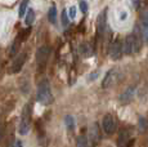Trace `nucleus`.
<instances>
[{
    "label": "nucleus",
    "instance_id": "nucleus-1",
    "mask_svg": "<svg viewBox=\"0 0 148 147\" xmlns=\"http://www.w3.org/2000/svg\"><path fill=\"white\" fill-rule=\"evenodd\" d=\"M36 101L41 104H50L53 102V93L48 79H42L36 90Z\"/></svg>",
    "mask_w": 148,
    "mask_h": 147
},
{
    "label": "nucleus",
    "instance_id": "nucleus-2",
    "mask_svg": "<svg viewBox=\"0 0 148 147\" xmlns=\"http://www.w3.org/2000/svg\"><path fill=\"white\" fill-rule=\"evenodd\" d=\"M142 48V39L140 35L138 34V31H134V32L129 34L125 39V45H124V52L126 54H136L139 53Z\"/></svg>",
    "mask_w": 148,
    "mask_h": 147
},
{
    "label": "nucleus",
    "instance_id": "nucleus-3",
    "mask_svg": "<svg viewBox=\"0 0 148 147\" xmlns=\"http://www.w3.org/2000/svg\"><path fill=\"white\" fill-rule=\"evenodd\" d=\"M31 117H32V106H31V103H27L23 107V111H22L21 124H19V134L25 135L28 133L31 125Z\"/></svg>",
    "mask_w": 148,
    "mask_h": 147
},
{
    "label": "nucleus",
    "instance_id": "nucleus-4",
    "mask_svg": "<svg viewBox=\"0 0 148 147\" xmlns=\"http://www.w3.org/2000/svg\"><path fill=\"white\" fill-rule=\"evenodd\" d=\"M121 71L120 69H111L108 70L107 74L104 75L103 80H102V88L103 89H108V88H112L113 85H116V84L120 81L121 79Z\"/></svg>",
    "mask_w": 148,
    "mask_h": 147
},
{
    "label": "nucleus",
    "instance_id": "nucleus-5",
    "mask_svg": "<svg viewBox=\"0 0 148 147\" xmlns=\"http://www.w3.org/2000/svg\"><path fill=\"white\" fill-rule=\"evenodd\" d=\"M50 53H52V49H50V47H48V45H42V47H40L36 50V54H35L36 65H38L40 69H42V67L47 65L48 59L50 57Z\"/></svg>",
    "mask_w": 148,
    "mask_h": 147
},
{
    "label": "nucleus",
    "instance_id": "nucleus-6",
    "mask_svg": "<svg viewBox=\"0 0 148 147\" xmlns=\"http://www.w3.org/2000/svg\"><path fill=\"white\" fill-rule=\"evenodd\" d=\"M102 128L106 134H112L116 131V120L111 114H106L102 120Z\"/></svg>",
    "mask_w": 148,
    "mask_h": 147
},
{
    "label": "nucleus",
    "instance_id": "nucleus-7",
    "mask_svg": "<svg viewBox=\"0 0 148 147\" xmlns=\"http://www.w3.org/2000/svg\"><path fill=\"white\" fill-rule=\"evenodd\" d=\"M122 53H124V47L120 39H116L110 47V57L115 61L120 59L122 57Z\"/></svg>",
    "mask_w": 148,
    "mask_h": 147
},
{
    "label": "nucleus",
    "instance_id": "nucleus-8",
    "mask_svg": "<svg viewBox=\"0 0 148 147\" xmlns=\"http://www.w3.org/2000/svg\"><path fill=\"white\" fill-rule=\"evenodd\" d=\"M26 61H27V53L26 52L19 53V54L16 57V59L13 61L12 67H10V72L12 74H18L22 70L23 65L26 63Z\"/></svg>",
    "mask_w": 148,
    "mask_h": 147
},
{
    "label": "nucleus",
    "instance_id": "nucleus-9",
    "mask_svg": "<svg viewBox=\"0 0 148 147\" xmlns=\"http://www.w3.org/2000/svg\"><path fill=\"white\" fill-rule=\"evenodd\" d=\"M135 90H136V87L135 85H130L129 88L125 89L124 92H122V94L120 95V98H119L120 103H122V104L129 103L130 101L133 100V95L135 94Z\"/></svg>",
    "mask_w": 148,
    "mask_h": 147
},
{
    "label": "nucleus",
    "instance_id": "nucleus-10",
    "mask_svg": "<svg viewBox=\"0 0 148 147\" xmlns=\"http://www.w3.org/2000/svg\"><path fill=\"white\" fill-rule=\"evenodd\" d=\"M106 26H107V9H104L103 12L99 14L98 19H97V32L98 35H103L104 30H106Z\"/></svg>",
    "mask_w": 148,
    "mask_h": 147
},
{
    "label": "nucleus",
    "instance_id": "nucleus-11",
    "mask_svg": "<svg viewBox=\"0 0 148 147\" xmlns=\"http://www.w3.org/2000/svg\"><path fill=\"white\" fill-rule=\"evenodd\" d=\"M101 139V132H99L98 124L94 123L89 129V143H92L93 146H95Z\"/></svg>",
    "mask_w": 148,
    "mask_h": 147
},
{
    "label": "nucleus",
    "instance_id": "nucleus-12",
    "mask_svg": "<svg viewBox=\"0 0 148 147\" xmlns=\"http://www.w3.org/2000/svg\"><path fill=\"white\" fill-rule=\"evenodd\" d=\"M130 142V132L127 129H122L117 138V147H127Z\"/></svg>",
    "mask_w": 148,
    "mask_h": 147
},
{
    "label": "nucleus",
    "instance_id": "nucleus-13",
    "mask_svg": "<svg viewBox=\"0 0 148 147\" xmlns=\"http://www.w3.org/2000/svg\"><path fill=\"white\" fill-rule=\"evenodd\" d=\"M142 36L144 38V41L148 43V12L142 17Z\"/></svg>",
    "mask_w": 148,
    "mask_h": 147
},
{
    "label": "nucleus",
    "instance_id": "nucleus-14",
    "mask_svg": "<svg viewBox=\"0 0 148 147\" xmlns=\"http://www.w3.org/2000/svg\"><path fill=\"white\" fill-rule=\"evenodd\" d=\"M35 21V12H34L32 8H28L26 16H25V25L26 26H31Z\"/></svg>",
    "mask_w": 148,
    "mask_h": 147
},
{
    "label": "nucleus",
    "instance_id": "nucleus-15",
    "mask_svg": "<svg viewBox=\"0 0 148 147\" xmlns=\"http://www.w3.org/2000/svg\"><path fill=\"white\" fill-rule=\"evenodd\" d=\"M28 3L30 0H22L21 4H19V9H18V17L22 18V17L26 16L27 10H28Z\"/></svg>",
    "mask_w": 148,
    "mask_h": 147
},
{
    "label": "nucleus",
    "instance_id": "nucleus-16",
    "mask_svg": "<svg viewBox=\"0 0 148 147\" xmlns=\"http://www.w3.org/2000/svg\"><path fill=\"white\" fill-rule=\"evenodd\" d=\"M127 18H129V12H127L125 8H120V9L117 10V19H119V22L125 23V22L127 21Z\"/></svg>",
    "mask_w": 148,
    "mask_h": 147
},
{
    "label": "nucleus",
    "instance_id": "nucleus-17",
    "mask_svg": "<svg viewBox=\"0 0 148 147\" xmlns=\"http://www.w3.org/2000/svg\"><path fill=\"white\" fill-rule=\"evenodd\" d=\"M48 19H49L50 23H56L57 22V8L52 5V7L49 8V10H48Z\"/></svg>",
    "mask_w": 148,
    "mask_h": 147
},
{
    "label": "nucleus",
    "instance_id": "nucleus-18",
    "mask_svg": "<svg viewBox=\"0 0 148 147\" xmlns=\"http://www.w3.org/2000/svg\"><path fill=\"white\" fill-rule=\"evenodd\" d=\"M76 147H90L86 135H79L76 139Z\"/></svg>",
    "mask_w": 148,
    "mask_h": 147
},
{
    "label": "nucleus",
    "instance_id": "nucleus-19",
    "mask_svg": "<svg viewBox=\"0 0 148 147\" xmlns=\"http://www.w3.org/2000/svg\"><path fill=\"white\" fill-rule=\"evenodd\" d=\"M138 129H139V132H146L148 129V120L146 117H139Z\"/></svg>",
    "mask_w": 148,
    "mask_h": 147
},
{
    "label": "nucleus",
    "instance_id": "nucleus-20",
    "mask_svg": "<svg viewBox=\"0 0 148 147\" xmlns=\"http://www.w3.org/2000/svg\"><path fill=\"white\" fill-rule=\"evenodd\" d=\"M147 94H148V84H143V85L140 87V89L138 90V97L140 98V100H146L147 98Z\"/></svg>",
    "mask_w": 148,
    "mask_h": 147
},
{
    "label": "nucleus",
    "instance_id": "nucleus-21",
    "mask_svg": "<svg viewBox=\"0 0 148 147\" xmlns=\"http://www.w3.org/2000/svg\"><path fill=\"white\" fill-rule=\"evenodd\" d=\"M64 123H66L67 129H70V131H72V129L75 128V119L71 116V115H67V116L64 117Z\"/></svg>",
    "mask_w": 148,
    "mask_h": 147
},
{
    "label": "nucleus",
    "instance_id": "nucleus-22",
    "mask_svg": "<svg viewBox=\"0 0 148 147\" xmlns=\"http://www.w3.org/2000/svg\"><path fill=\"white\" fill-rule=\"evenodd\" d=\"M61 21H62V25H63L64 27L68 26V23H70V17H68V13L66 9L62 10V17H61Z\"/></svg>",
    "mask_w": 148,
    "mask_h": 147
},
{
    "label": "nucleus",
    "instance_id": "nucleus-23",
    "mask_svg": "<svg viewBox=\"0 0 148 147\" xmlns=\"http://www.w3.org/2000/svg\"><path fill=\"white\" fill-rule=\"evenodd\" d=\"M80 53H82V56H90V54H92L90 47L88 44H82L80 47Z\"/></svg>",
    "mask_w": 148,
    "mask_h": 147
},
{
    "label": "nucleus",
    "instance_id": "nucleus-24",
    "mask_svg": "<svg viewBox=\"0 0 148 147\" xmlns=\"http://www.w3.org/2000/svg\"><path fill=\"white\" fill-rule=\"evenodd\" d=\"M79 7H80V9H81L82 13H86L88 12V3L85 1V0H80V1H79Z\"/></svg>",
    "mask_w": 148,
    "mask_h": 147
},
{
    "label": "nucleus",
    "instance_id": "nucleus-25",
    "mask_svg": "<svg viewBox=\"0 0 148 147\" xmlns=\"http://www.w3.org/2000/svg\"><path fill=\"white\" fill-rule=\"evenodd\" d=\"M68 17H70V19H73L76 17V7H71L70 9H68Z\"/></svg>",
    "mask_w": 148,
    "mask_h": 147
},
{
    "label": "nucleus",
    "instance_id": "nucleus-26",
    "mask_svg": "<svg viewBox=\"0 0 148 147\" xmlns=\"http://www.w3.org/2000/svg\"><path fill=\"white\" fill-rule=\"evenodd\" d=\"M97 76H98V72H95V74H93V75H90L89 76V80H93V79H95Z\"/></svg>",
    "mask_w": 148,
    "mask_h": 147
},
{
    "label": "nucleus",
    "instance_id": "nucleus-27",
    "mask_svg": "<svg viewBox=\"0 0 148 147\" xmlns=\"http://www.w3.org/2000/svg\"><path fill=\"white\" fill-rule=\"evenodd\" d=\"M9 147H21V142L19 141H17V145H14V143H12Z\"/></svg>",
    "mask_w": 148,
    "mask_h": 147
},
{
    "label": "nucleus",
    "instance_id": "nucleus-28",
    "mask_svg": "<svg viewBox=\"0 0 148 147\" xmlns=\"http://www.w3.org/2000/svg\"><path fill=\"white\" fill-rule=\"evenodd\" d=\"M133 1H134V5H135V7H138V0H132V3Z\"/></svg>",
    "mask_w": 148,
    "mask_h": 147
}]
</instances>
